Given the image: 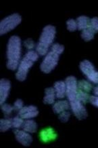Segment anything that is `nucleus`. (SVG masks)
<instances>
[{
  "mask_svg": "<svg viewBox=\"0 0 98 148\" xmlns=\"http://www.w3.org/2000/svg\"><path fill=\"white\" fill-rule=\"evenodd\" d=\"M56 29L52 25H47L43 29L39 42L36 46V52L40 56H44L49 52L55 40Z\"/></svg>",
  "mask_w": 98,
  "mask_h": 148,
  "instance_id": "7ed1b4c3",
  "label": "nucleus"
},
{
  "mask_svg": "<svg viewBox=\"0 0 98 148\" xmlns=\"http://www.w3.org/2000/svg\"><path fill=\"white\" fill-rule=\"evenodd\" d=\"M22 128V130H25L26 132H29V133H34L37 130V124L33 120L28 119L24 121Z\"/></svg>",
  "mask_w": 98,
  "mask_h": 148,
  "instance_id": "dca6fc26",
  "label": "nucleus"
},
{
  "mask_svg": "<svg viewBox=\"0 0 98 148\" xmlns=\"http://www.w3.org/2000/svg\"><path fill=\"white\" fill-rule=\"evenodd\" d=\"M39 115V110L36 107L34 106H29L23 107L18 112V116L22 119H32Z\"/></svg>",
  "mask_w": 98,
  "mask_h": 148,
  "instance_id": "9d476101",
  "label": "nucleus"
},
{
  "mask_svg": "<svg viewBox=\"0 0 98 148\" xmlns=\"http://www.w3.org/2000/svg\"><path fill=\"white\" fill-rule=\"evenodd\" d=\"M90 21L91 19L86 16H80L78 17L76 19V23H77L78 30L83 31L84 29H87L90 25Z\"/></svg>",
  "mask_w": 98,
  "mask_h": 148,
  "instance_id": "f3484780",
  "label": "nucleus"
},
{
  "mask_svg": "<svg viewBox=\"0 0 98 148\" xmlns=\"http://www.w3.org/2000/svg\"><path fill=\"white\" fill-rule=\"evenodd\" d=\"M11 127H12L11 118H5L0 120V130H1V132H4Z\"/></svg>",
  "mask_w": 98,
  "mask_h": 148,
  "instance_id": "aec40b11",
  "label": "nucleus"
},
{
  "mask_svg": "<svg viewBox=\"0 0 98 148\" xmlns=\"http://www.w3.org/2000/svg\"><path fill=\"white\" fill-rule=\"evenodd\" d=\"M40 139L43 142L47 143V142L51 141L52 140L56 139L57 135L53 128H47L45 129L42 130L39 133Z\"/></svg>",
  "mask_w": 98,
  "mask_h": 148,
  "instance_id": "f8f14e48",
  "label": "nucleus"
},
{
  "mask_svg": "<svg viewBox=\"0 0 98 148\" xmlns=\"http://www.w3.org/2000/svg\"><path fill=\"white\" fill-rule=\"evenodd\" d=\"M39 54L33 50H29L21 60L16 73V77L18 81H24L27 77L28 71L33 66L34 62L37 61Z\"/></svg>",
  "mask_w": 98,
  "mask_h": 148,
  "instance_id": "20e7f679",
  "label": "nucleus"
},
{
  "mask_svg": "<svg viewBox=\"0 0 98 148\" xmlns=\"http://www.w3.org/2000/svg\"><path fill=\"white\" fill-rule=\"evenodd\" d=\"M70 106L72 113L78 120H82L87 118L88 113L83 103L79 101L74 100L70 102Z\"/></svg>",
  "mask_w": 98,
  "mask_h": 148,
  "instance_id": "6e6552de",
  "label": "nucleus"
},
{
  "mask_svg": "<svg viewBox=\"0 0 98 148\" xmlns=\"http://www.w3.org/2000/svg\"><path fill=\"white\" fill-rule=\"evenodd\" d=\"M1 110H2L3 114H4L5 118H9V116L11 114L12 111L14 110V107L5 103L1 104Z\"/></svg>",
  "mask_w": 98,
  "mask_h": 148,
  "instance_id": "4be33fe9",
  "label": "nucleus"
},
{
  "mask_svg": "<svg viewBox=\"0 0 98 148\" xmlns=\"http://www.w3.org/2000/svg\"><path fill=\"white\" fill-rule=\"evenodd\" d=\"M70 108V103L67 101H59L53 103V111L55 114H60L64 111L68 110Z\"/></svg>",
  "mask_w": 98,
  "mask_h": 148,
  "instance_id": "4468645a",
  "label": "nucleus"
},
{
  "mask_svg": "<svg viewBox=\"0 0 98 148\" xmlns=\"http://www.w3.org/2000/svg\"><path fill=\"white\" fill-rule=\"evenodd\" d=\"M89 27L93 29L95 34L98 32V17H94L91 19Z\"/></svg>",
  "mask_w": 98,
  "mask_h": 148,
  "instance_id": "a878e982",
  "label": "nucleus"
},
{
  "mask_svg": "<svg viewBox=\"0 0 98 148\" xmlns=\"http://www.w3.org/2000/svg\"><path fill=\"white\" fill-rule=\"evenodd\" d=\"M95 34V32L89 27L87 29L82 31L81 38L83 39L84 41H86V42H89V41L92 40L94 38Z\"/></svg>",
  "mask_w": 98,
  "mask_h": 148,
  "instance_id": "6ab92c4d",
  "label": "nucleus"
},
{
  "mask_svg": "<svg viewBox=\"0 0 98 148\" xmlns=\"http://www.w3.org/2000/svg\"><path fill=\"white\" fill-rule=\"evenodd\" d=\"M70 117V113L69 112H66V111H64L62 113L59 114V120H60L62 122H67L68 121L69 118Z\"/></svg>",
  "mask_w": 98,
  "mask_h": 148,
  "instance_id": "393cba45",
  "label": "nucleus"
},
{
  "mask_svg": "<svg viewBox=\"0 0 98 148\" xmlns=\"http://www.w3.org/2000/svg\"><path fill=\"white\" fill-rule=\"evenodd\" d=\"M11 123H12V127L18 129V128H22V124L24 123V120L20 116H16L14 118H11Z\"/></svg>",
  "mask_w": 98,
  "mask_h": 148,
  "instance_id": "5701e85b",
  "label": "nucleus"
},
{
  "mask_svg": "<svg viewBox=\"0 0 98 148\" xmlns=\"http://www.w3.org/2000/svg\"><path fill=\"white\" fill-rule=\"evenodd\" d=\"M93 93L95 96L98 97V86L93 88Z\"/></svg>",
  "mask_w": 98,
  "mask_h": 148,
  "instance_id": "c756f323",
  "label": "nucleus"
},
{
  "mask_svg": "<svg viewBox=\"0 0 98 148\" xmlns=\"http://www.w3.org/2000/svg\"><path fill=\"white\" fill-rule=\"evenodd\" d=\"M66 86V97L69 103L76 99L78 92V82L74 76H69L65 80Z\"/></svg>",
  "mask_w": 98,
  "mask_h": 148,
  "instance_id": "0eeeda50",
  "label": "nucleus"
},
{
  "mask_svg": "<svg viewBox=\"0 0 98 148\" xmlns=\"http://www.w3.org/2000/svg\"><path fill=\"white\" fill-rule=\"evenodd\" d=\"M11 88V84L8 79H1L0 81V104L5 102L9 96V90Z\"/></svg>",
  "mask_w": 98,
  "mask_h": 148,
  "instance_id": "9b49d317",
  "label": "nucleus"
},
{
  "mask_svg": "<svg viewBox=\"0 0 98 148\" xmlns=\"http://www.w3.org/2000/svg\"><path fill=\"white\" fill-rule=\"evenodd\" d=\"M80 69L87 77V79L98 84V71L95 70L93 63L87 60H84L80 63Z\"/></svg>",
  "mask_w": 98,
  "mask_h": 148,
  "instance_id": "423d86ee",
  "label": "nucleus"
},
{
  "mask_svg": "<svg viewBox=\"0 0 98 148\" xmlns=\"http://www.w3.org/2000/svg\"><path fill=\"white\" fill-rule=\"evenodd\" d=\"M55 95L57 99H63L66 96V86L65 82L57 81L53 84Z\"/></svg>",
  "mask_w": 98,
  "mask_h": 148,
  "instance_id": "ddd939ff",
  "label": "nucleus"
},
{
  "mask_svg": "<svg viewBox=\"0 0 98 148\" xmlns=\"http://www.w3.org/2000/svg\"><path fill=\"white\" fill-rule=\"evenodd\" d=\"M24 46L26 49L31 50L34 47V43L32 39H27L24 42Z\"/></svg>",
  "mask_w": 98,
  "mask_h": 148,
  "instance_id": "bb28decb",
  "label": "nucleus"
},
{
  "mask_svg": "<svg viewBox=\"0 0 98 148\" xmlns=\"http://www.w3.org/2000/svg\"><path fill=\"white\" fill-rule=\"evenodd\" d=\"M45 96L43 99V103L45 104H53L55 103V99L56 97L55 92L53 88H47L45 90Z\"/></svg>",
  "mask_w": 98,
  "mask_h": 148,
  "instance_id": "2eb2a0df",
  "label": "nucleus"
},
{
  "mask_svg": "<svg viewBox=\"0 0 98 148\" xmlns=\"http://www.w3.org/2000/svg\"><path fill=\"white\" fill-rule=\"evenodd\" d=\"M89 95L87 94V92H84V91H82L81 90H79L78 89L77 94H76V97L75 100L79 101L80 102L83 103V104H85L87 101H89Z\"/></svg>",
  "mask_w": 98,
  "mask_h": 148,
  "instance_id": "412c9836",
  "label": "nucleus"
},
{
  "mask_svg": "<svg viewBox=\"0 0 98 148\" xmlns=\"http://www.w3.org/2000/svg\"><path fill=\"white\" fill-rule=\"evenodd\" d=\"M89 102L93 105V106L98 108V97L97 96H90Z\"/></svg>",
  "mask_w": 98,
  "mask_h": 148,
  "instance_id": "c85d7f7f",
  "label": "nucleus"
},
{
  "mask_svg": "<svg viewBox=\"0 0 98 148\" xmlns=\"http://www.w3.org/2000/svg\"><path fill=\"white\" fill-rule=\"evenodd\" d=\"M14 133L16 139L22 145L27 147V146H29L32 142V137L31 135L28 134L29 132H26L25 130L16 129L14 130Z\"/></svg>",
  "mask_w": 98,
  "mask_h": 148,
  "instance_id": "1a4fd4ad",
  "label": "nucleus"
},
{
  "mask_svg": "<svg viewBox=\"0 0 98 148\" xmlns=\"http://www.w3.org/2000/svg\"><path fill=\"white\" fill-rule=\"evenodd\" d=\"M22 21V17L18 14H13L5 17L0 23V34L2 36L13 30Z\"/></svg>",
  "mask_w": 98,
  "mask_h": 148,
  "instance_id": "39448f33",
  "label": "nucleus"
},
{
  "mask_svg": "<svg viewBox=\"0 0 98 148\" xmlns=\"http://www.w3.org/2000/svg\"><path fill=\"white\" fill-rule=\"evenodd\" d=\"M64 47L59 44H53L50 51L47 52L40 65V69L43 73H49L56 67L59 61V57L63 53Z\"/></svg>",
  "mask_w": 98,
  "mask_h": 148,
  "instance_id": "f03ea898",
  "label": "nucleus"
},
{
  "mask_svg": "<svg viewBox=\"0 0 98 148\" xmlns=\"http://www.w3.org/2000/svg\"><path fill=\"white\" fill-rule=\"evenodd\" d=\"M23 106H24L23 101L21 100V99H17V100L14 102V106H13V107H14V110L19 112V111L24 107Z\"/></svg>",
  "mask_w": 98,
  "mask_h": 148,
  "instance_id": "cd10ccee",
  "label": "nucleus"
},
{
  "mask_svg": "<svg viewBox=\"0 0 98 148\" xmlns=\"http://www.w3.org/2000/svg\"><path fill=\"white\" fill-rule=\"evenodd\" d=\"M67 29L69 32H74L76 29H78L77 23H76V21L74 20V19H69L66 22Z\"/></svg>",
  "mask_w": 98,
  "mask_h": 148,
  "instance_id": "b1692460",
  "label": "nucleus"
},
{
  "mask_svg": "<svg viewBox=\"0 0 98 148\" xmlns=\"http://www.w3.org/2000/svg\"><path fill=\"white\" fill-rule=\"evenodd\" d=\"M21 40L18 36H13L9 39L7 46V67L14 71L18 69L21 58Z\"/></svg>",
  "mask_w": 98,
  "mask_h": 148,
  "instance_id": "f257e3e1",
  "label": "nucleus"
},
{
  "mask_svg": "<svg viewBox=\"0 0 98 148\" xmlns=\"http://www.w3.org/2000/svg\"><path fill=\"white\" fill-rule=\"evenodd\" d=\"M78 88L86 92H89L93 89V86L89 82L82 79L78 82Z\"/></svg>",
  "mask_w": 98,
  "mask_h": 148,
  "instance_id": "a211bd4d",
  "label": "nucleus"
}]
</instances>
